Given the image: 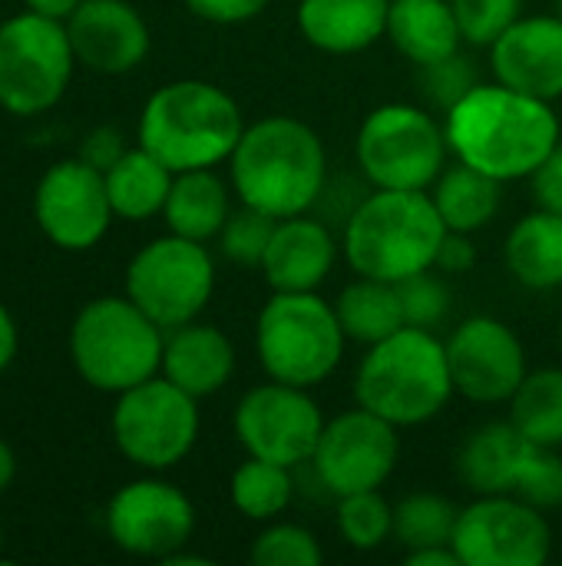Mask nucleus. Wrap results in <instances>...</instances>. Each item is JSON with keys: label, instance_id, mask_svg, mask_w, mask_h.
Wrapping results in <instances>:
<instances>
[{"label": "nucleus", "instance_id": "nucleus-1", "mask_svg": "<svg viewBox=\"0 0 562 566\" xmlns=\"http://www.w3.org/2000/svg\"><path fill=\"white\" fill-rule=\"evenodd\" d=\"M450 156L500 182L530 179L562 143L553 103L503 83H477L444 113Z\"/></svg>", "mask_w": 562, "mask_h": 566}, {"label": "nucleus", "instance_id": "nucleus-2", "mask_svg": "<svg viewBox=\"0 0 562 566\" xmlns=\"http://www.w3.org/2000/svg\"><path fill=\"white\" fill-rule=\"evenodd\" d=\"M229 182L242 206L272 219L311 212L331 182L325 139L298 116L255 119L229 156Z\"/></svg>", "mask_w": 562, "mask_h": 566}, {"label": "nucleus", "instance_id": "nucleus-3", "mask_svg": "<svg viewBox=\"0 0 562 566\" xmlns=\"http://www.w3.org/2000/svg\"><path fill=\"white\" fill-rule=\"evenodd\" d=\"M444 235L431 192L371 189L344 219L341 255L354 275L401 285L437 265Z\"/></svg>", "mask_w": 562, "mask_h": 566}, {"label": "nucleus", "instance_id": "nucleus-4", "mask_svg": "<svg viewBox=\"0 0 562 566\" xmlns=\"http://www.w3.org/2000/svg\"><path fill=\"white\" fill-rule=\"evenodd\" d=\"M454 395L447 342L431 328L404 325L391 338L368 345L354 371V401L401 431L444 415Z\"/></svg>", "mask_w": 562, "mask_h": 566}, {"label": "nucleus", "instance_id": "nucleus-5", "mask_svg": "<svg viewBox=\"0 0 562 566\" xmlns=\"http://www.w3.org/2000/svg\"><path fill=\"white\" fill-rule=\"evenodd\" d=\"M245 126V113L229 90L209 80H176L146 99L139 146L172 172L215 169L229 163Z\"/></svg>", "mask_w": 562, "mask_h": 566}, {"label": "nucleus", "instance_id": "nucleus-6", "mask_svg": "<svg viewBox=\"0 0 562 566\" xmlns=\"http://www.w3.org/2000/svg\"><path fill=\"white\" fill-rule=\"evenodd\" d=\"M344 348L335 302L318 292H272L255 318V358L272 381L311 391L341 368Z\"/></svg>", "mask_w": 562, "mask_h": 566}, {"label": "nucleus", "instance_id": "nucleus-7", "mask_svg": "<svg viewBox=\"0 0 562 566\" xmlns=\"http://www.w3.org/2000/svg\"><path fill=\"white\" fill-rule=\"evenodd\" d=\"M162 328L129 295L83 305L70 332V355L83 381L113 395L156 378L162 371Z\"/></svg>", "mask_w": 562, "mask_h": 566}, {"label": "nucleus", "instance_id": "nucleus-8", "mask_svg": "<svg viewBox=\"0 0 562 566\" xmlns=\"http://www.w3.org/2000/svg\"><path fill=\"white\" fill-rule=\"evenodd\" d=\"M444 123L417 103L374 106L354 139V163L371 189L427 192L447 169Z\"/></svg>", "mask_w": 562, "mask_h": 566}, {"label": "nucleus", "instance_id": "nucleus-9", "mask_svg": "<svg viewBox=\"0 0 562 566\" xmlns=\"http://www.w3.org/2000/svg\"><path fill=\"white\" fill-rule=\"evenodd\" d=\"M215 292V262L205 242L176 232L142 245L126 269V295L162 328L195 322Z\"/></svg>", "mask_w": 562, "mask_h": 566}, {"label": "nucleus", "instance_id": "nucleus-10", "mask_svg": "<svg viewBox=\"0 0 562 566\" xmlns=\"http://www.w3.org/2000/svg\"><path fill=\"white\" fill-rule=\"evenodd\" d=\"M73 43L60 20L20 13L0 27V106L17 116H36L60 103L73 76Z\"/></svg>", "mask_w": 562, "mask_h": 566}, {"label": "nucleus", "instance_id": "nucleus-11", "mask_svg": "<svg viewBox=\"0 0 562 566\" xmlns=\"http://www.w3.org/2000/svg\"><path fill=\"white\" fill-rule=\"evenodd\" d=\"M199 398L172 385L166 375L149 378L119 395L113 408L116 448L146 471H169L185 461L199 441Z\"/></svg>", "mask_w": 562, "mask_h": 566}, {"label": "nucleus", "instance_id": "nucleus-12", "mask_svg": "<svg viewBox=\"0 0 562 566\" xmlns=\"http://www.w3.org/2000/svg\"><path fill=\"white\" fill-rule=\"evenodd\" d=\"M401 461V428L368 408H348L325 421L318 448L305 468L328 497L381 491Z\"/></svg>", "mask_w": 562, "mask_h": 566}, {"label": "nucleus", "instance_id": "nucleus-13", "mask_svg": "<svg viewBox=\"0 0 562 566\" xmlns=\"http://www.w3.org/2000/svg\"><path fill=\"white\" fill-rule=\"evenodd\" d=\"M232 428L248 458L298 471L311 461L318 448L325 415L308 388L268 378L265 385H255L238 398Z\"/></svg>", "mask_w": 562, "mask_h": 566}, {"label": "nucleus", "instance_id": "nucleus-14", "mask_svg": "<svg viewBox=\"0 0 562 566\" xmlns=\"http://www.w3.org/2000/svg\"><path fill=\"white\" fill-rule=\"evenodd\" d=\"M454 551L464 566H543L553 554L547 511L513 494H477L460 507Z\"/></svg>", "mask_w": 562, "mask_h": 566}, {"label": "nucleus", "instance_id": "nucleus-15", "mask_svg": "<svg viewBox=\"0 0 562 566\" xmlns=\"http://www.w3.org/2000/svg\"><path fill=\"white\" fill-rule=\"evenodd\" d=\"M447 358L457 395L474 405H510L530 375L520 335L494 315L464 318L447 338Z\"/></svg>", "mask_w": 562, "mask_h": 566}, {"label": "nucleus", "instance_id": "nucleus-16", "mask_svg": "<svg viewBox=\"0 0 562 566\" xmlns=\"http://www.w3.org/2000/svg\"><path fill=\"white\" fill-rule=\"evenodd\" d=\"M106 527L119 551L166 560L192 541L195 507L176 484L146 478L113 494Z\"/></svg>", "mask_w": 562, "mask_h": 566}, {"label": "nucleus", "instance_id": "nucleus-17", "mask_svg": "<svg viewBox=\"0 0 562 566\" xmlns=\"http://www.w3.org/2000/svg\"><path fill=\"white\" fill-rule=\"evenodd\" d=\"M33 212L46 239L70 252L93 249L116 216L106 176L83 159H63L46 169L33 196Z\"/></svg>", "mask_w": 562, "mask_h": 566}, {"label": "nucleus", "instance_id": "nucleus-18", "mask_svg": "<svg viewBox=\"0 0 562 566\" xmlns=\"http://www.w3.org/2000/svg\"><path fill=\"white\" fill-rule=\"evenodd\" d=\"M487 53L497 83L547 103L562 99L560 13H533V17L523 13L503 36L494 40Z\"/></svg>", "mask_w": 562, "mask_h": 566}, {"label": "nucleus", "instance_id": "nucleus-19", "mask_svg": "<svg viewBox=\"0 0 562 566\" xmlns=\"http://www.w3.org/2000/svg\"><path fill=\"white\" fill-rule=\"evenodd\" d=\"M66 33L76 60L96 73H129L149 53V27L129 0H83Z\"/></svg>", "mask_w": 562, "mask_h": 566}, {"label": "nucleus", "instance_id": "nucleus-20", "mask_svg": "<svg viewBox=\"0 0 562 566\" xmlns=\"http://www.w3.org/2000/svg\"><path fill=\"white\" fill-rule=\"evenodd\" d=\"M341 255V242L331 226L301 212L278 219L262 259V275L272 292H318Z\"/></svg>", "mask_w": 562, "mask_h": 566}, {"label": "nucleus", "instance_id": "nucleus-21", "mask_svg": "<svg viewBox=\"0 0 562 566\" xmlns=\"http://www.w3.org/2000/svg\"><path fill=\"white\" fill-rule=\"evenodd\" d=\"M162 375L192 398L219 395L235 375V345L215 325L189 322L169 328L162 348Z\"/></svg>", "mask_w": 562, "mask_h": 566}, {"label": "nucleus", "instance_id": "nucleus-22", "mask_svg": "<svg viewBox=\"0 0 562 566\" xmlns=\"http://www.w3.org/2000/svg\"><path fill=\"white\" fill-rule=\"evenodd\" d=\"M388 7L391 0H298L295 20L315 50L351 56L384 40Z\"/></svg>", "mask_w": 562, "mask_h": 566}, {"label": "nucleus", "instance_id": "nucleus-23", "mask_svg": "<svg viewBox=\"0 0 562 566\" xmlns=\"http://www.w3.org/2000/svg\"><path fill=\"white\" fill-rule=\"evenodd\" d=\"M384 40L417 70L454 56L464 33L450 0H391Z\"/></svg>", "mask_w": 562, "mask_h": 566}, {"label": "nucleus", "instance_id": "nucleus-24", "mask_svg": "<svg viewBox=\"0 0 562 566\" xmlns=\"http://www.w3.org/2000/svg\"><path fill=\"white\" fill-rule=\"evenodd\" d=\"M530 444L533 441H527L510 418L470 431L457 451V474L464 488L474 494H513Z\"/></svg>", "mask_w": 562, "mask_h": 566}, {"label": "nucleus", "instance_id": "nucleus-25", "mask_svg": "<svg viewBox=\"0 0 562 566\" xmlns=\"http://www.w3.org/2000/svg\"><path fill=\"white\" fill-rule=\"evenodd\" d=\"M507 272L530 292H553L562 285V216L533 209L513 222L503 242Z\"/></svg>", "mask_w": 562, "mask_h": 566}, {"label": "nucleus", "instance_id": "nucleus-26", "mask_svg": "<svg viewBox=\"0 0 562 566\" xmlns=\"http://www.w3.org/2000/svg\"><path fill=\"white\" fill-rule=\"evenodd\" d=\"M232 182H225L215 169H185L176 172L169 199H166V226L169 232L209 242L219 239L222 226L232 216Z\"/></svg>", "mask_w": 562, "mask_h": 566}, {"label": "nucleus", "instance_id": "nucleus-27", "mask_svg": "<svg viewBox=\"0 0 562 566\" xmlns=\"http://www.w3.org/2000/svg\"><path fill=\"white\" fill-rule=\"evenodd\" d=\"M500 189H503L500 179L454 159V163H447V169L437 176V182L427 192H431L447 232L477 235V232L490 229L494 219L500 216Z\"/></svg>", "mask_w": 562, "mask_h": 566}, {"label": "nucleus", "instance_id": "nucleus-28", "mask_svg": "<svg viewBox=\"0 0 562 566\" xmlns=\"http://www.w3.org/2000/svg\"><path fill=\"white\" fill-rule=\"evenodd\" d=\"M103 176H106V192H109L113 212L129 222L159 216L166 209V199H169V189L176 179V172L142 146L126 149L116 159V166H109Z\"/></svg>", "mask_w": 562, "mask_h": 566}, {"label": "nucleus", "instance_id": "nucleus-29", "mask_svg": "<svg viewBox=\"0 0 562 566\" xmlns=\"http://www.w3.org/2000/svg\"><path fill=\"white\" fill-rule=\"evenodd\" d=\"M335 312H338V322H341L348 342H358L364 348L391 338L394 332H401L407 325L397 285L364 279V275H354V282H348L338 292Z\"/></svg>", "mask_w": 562, "mask_h": 566}, {"label": "nucleus", "instance_id": "nucleus-30", "mask_svg": "<svg viewBox=\"0 0 562 566\" xmlns=\"http://www.w3.org/2000/svg\"><path fill=\"white\" fill-rule=\"evenodd\" d=\"M295 494H298V484H295L291 468L272 464V461H262V458L242 461L232 471V481H229L232 507L242 517L255 521V524L278 521L291 507Z\"/></svg>", "mask_w": 562, "mask_h": 566}, {"label": "nucleus", "instance_id": "nucleus-31", "mask_svg": "<svg viewBox=\"0 0 562 566\" xmlns=\"http://www.w3.org/2000/svg\"><path fill=\"white\" fill-rule=\"evenodd\" d=\"M513 428L543 448H562V368H537L510 398Z\"/></svg>", "mask_w": 562, "mask_h": 566}, {"label": "nucleus", "instance_id": "nucleus-32", "mask_svg": "<svg viewBox=\"0 0 562 566\" xmlns=\"http://www.w3.org/2000/svg\"><path fill=\"white\" fill-rule=\"evenodd\" d=\"M460 507L437 491H414L394 504V541L407 551L454 541Z\"/></svg>", "mask_w": 562, "mask_h": 566}, {"label": "nucleus", "instance_id": "nucleus-33", "mask_svg": "<svg viewBox=\"0 0 562 566\" xmlns=\"http://www.w3.org/2000/svg\"><path fill=\"white\" fill-rule=\"evenodd\" d=\"M335 527L351 551H381L388 541H394V504H388L381 491L335 497Z\"/></svg>", "mask_w": 562, "mask_h": 566}, {"label": "nucleus", "instance_id": "nucleus-34", "mask_svg": "<svg viewBox=\"0 0 562 566\" xmlns=\"http://www.w3.org/2000/svg\"><path fill=\"white\" fill-rule=\"evenodd\" d=\"M252 564L255 566H318L325 560L321 541L291 521H268L252 541Z\"/></svg>", "mask_w": 562, "mask_h": 566}, {"label": "nucleus", "instance_id": "nucleus-35", "mask_svg": "<svg viewBox=\"0 0 562 566\" xmlns=\"http://www.w3.org/2000/svg\"><path fill=\"white\" fill-rule=\"evenodd\" d=\"M275 222L272 216L252 209V206H238L232 209L229 222L222 226L219 232V249L229 262L235 265H248V269H262V259H265V249L272 242V232H275Z\"/></svg>", "mask_w": 562, "mask_h": 566}, {"label": "nucleus", "instance_id": "nucleus-36", "mask_svg": "<svg viewBox=\"0 0 562 566\" xmlns=\"http://www.w3.org/2000/svg\"><path fill=\"white\" fill-rule=\"evenodd\" d=\"M513 497L540 507V511H560L562 507V458L560 448L530 444L527 458L520 464Z\"/></svg>", "mask_w": 562, "mask_h": 566}, {"label": "nucleus", "instance_id": "nucleus-37", "mask_svg": "<svg viewBox=\"0 0 562 566\" xmlns=\"http://www.w3.org/2000/svg\"><path fill=\"white\" fill-rule=\"evenodd\" d=\"M464 43L490 50L497 36H503L520 17L523 0H450Z\"/></svg>", "mask_w": 562, "mask_h": 566}, {"label": "nucleus", "instance_id": "nucleus-38", "mask_svg": "<svg viewBox=\"0 0 562 566\" xmlns=\"http://www.w3.org/2000/svg\"><path fill=\"white\" fill-rule=\"evenodd\" d=\"M401 292V305H404V322L414 328H437L447 315H450V289L441 275H434V269L411 275L397 285Z\"/></svg>", "mask_w": 562, "mask_h": 566}, {"label": "nucleus", "instance_id": "nucleus-39", "mask_svg": "<svg viewBox=\"0 0 562 566\" xmlns=\"http://www.w3.org/2000/svg\"><path fill=\"white\" fill-rule=\"evenodd\" d=\"M480 83L477 66L467 53H454L447 60H437L431 66H421V93L431 99V106H437L441 113H447L457 99H464L474 86Z\"/></svg>", "mask_w": 562, "mask_h": 566}, {"label": "nucleus", "instance_id": "nucleus-40", "mask_svg": "<svg viewBox=\"0 0 562 566\" xmlns=\"http://www.w3.org/2000/svg\"><path fill=\"white\" fill-rule=\"evenodd\" d=\"M189 13L205 20V23H219V27H235V23H248L255 17H262L272 0H185Z\"/></svg>", "mask_w": 562, "mask_h": 566}, {"label": "nucleus", "instance_id": "nucleus-41", "mask_svg": "<svg viewBox=\"0 0 562 566\" xmlns=\"http://www.w3.org/2000/svg\"><path fill=\"white\" fill-rule=\"evenodd\" d=\"M530 182H533L537 206L562 216V143L547 156V163L530 176Z\"/></svg>", "mask_w": 562, "mask_h": 566}, {"label": "nucleus", "instance_id": "nucleus-42", "mask_svg": "<svg viewBox=\"0 0 562 566\" xmlns=\"http://www.w3.org/2000/svg\"><path fill=\"white\" fill-rule=\"evenodd\" d=\"M477 265V245H474V235L467 232H447L444 242H441V252H437V272H447V275H467L474 272Z\"/></svg>", "mask_w": 562, "mask_h": 566}, {"label": "nucleus", "instance_id": "nucleus-43", "mask_svg": "<svg viewBox=\"0 0 562 566\" xmlns=\"http://www.w3.org/2000/svg\"><path fill=\"white\" fill-rule=\"evenodd\" d=\"M123 153H126V149H123V136H119L113 126H99V129H93V133L83 139L79 159L89 163L93 169L106 172L109 166H116V159H119Z\"/></svg>", "mask_w": 562, "mask_h": 566}, {"label": "nucleus", "instance_id": "nucleus-44", "mask_svg": "<svg viewBox=\"0 0 562 566\" xmlns=\"http://www.w3.org/2000/svg\"><path fill=\"white\" fill-rule=\"evenodd\" d=\"M407 566H464L454 544H437V547H421V551H407L404 554Z\"/></svg>", "mask_w": 562, "mask_h": 566}, {"label": "nucleus", "instance_id": "nucleus-45", "mask_svg": "<svg viewBox=\"0 0 562 566\" xmlns=\"http://www.w3.org/2000/svg\"><path fill=\"white\" fill-rule=\"evenodd\" d=\"M13 355H17V325L10 312L0 305V371L13 361Z\"/></svg>", "mask_w": 562, "mask_h": 566}, {"label": "nucleus", "instance_id": "nucleus-46", "mask_svg": "<svg viewBox=\"0 0 562 566\" xmlns=\"http://www.w3.org/2000/svg\"><path fill=\"white\" fill-rule=\"evenodd\" d=\"M83 0H26V7L33 13H43L50 20H70V13L79 7Z\"/></svg>", "mask_w": 562, "mask_h": 566}, {"label": "nucleus", "instance_id": "nucleus-47", "mask_svg": "<svg viewBox=\"0 0 562 566\" xmlns=\"http://www.w3.org/2000/svg\"><path fill=\"white\" fill-rule=\"evenodd\" d=\"M13 474H17V458H13V451L0 441V494L10 488Z\"/></svg>", "mask_w": 562, "mask_h": 566}, {"label": "nucleus", "instance_id": "nucleus-48", "mask_svg": "<svg viewBox=\"0 0 562 566\" xmlns=\"http://www.w3.org/2000/svg\"><path fill=\"white\" fill-rule=\"evenodd\" d=\"M556 13H560V17H562V0H556Z\"/></svg>", "mask_w": 562, "mask_h": 566}, {"label": "nucleus", "instance_id": "nucleus-49", "mask_svg": "<svg viewBox=\"0 0 562 566\" xmlns=\"http://www.w3.org/2000/svg\"><path fill=\"white\" fill-rule=\"evenodd\" d=\"M560 348H562V318H560Z\"/></svg>", "mask_w": 562, "mask_h": 566}, {"label": "nucleus", "instance_id": "nucleus-50", "mask_svg": "<svg viewBox=\"0 0 562 566\" xmlns=\"http://www.w3.org/2000/svg\"><path fill=\"white\" fill-rule=\"evenodd\" d=\"M0 544H3V537H0Z\"/></svg>", "mask_w": 562, "mask_h": 566}]
</instances>
